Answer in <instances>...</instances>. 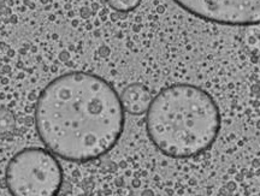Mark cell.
Wrapping results in <instances>:
<instances>
[{
	"label": "cell",
	"instance_id": "6da1fadb",
	"mask_svg": "<svg viewBox=\"0 0 260 196\" xmlns=\"http://www.w3.org/2000/svg\"><path fill=\"white\" fill-rule=\"evenodd\" d=\"M41 141L70 161H89L110 152L124 129V109L102 77L71 73L42 90L35 111Z\"/></svg>",
	"mask_w": 260,
	"mask_h": 196
},
{
	"label": "cell",
	"instance_id": "7a4b0ae2",
	"mask_svg": "<svg viewBox=\"0 0 260 196\" xmlns=\"http://www.w3.org/2000/svg\"><path fill=\"white\" fill-rule=\"evenodd\" d=\"M151 141L171 158H191L209 149L220 129V113L212 96L191 84L162 89L147 111Z\"/></svg>",
	"mask_w": 260,
	"mask_h": 196
},
{
	"label": "cell",
	"instance_id": "3957f363",
	"mask_svg": "<svg viewBox=\"0 0 260 196\" xmlns=\"http://www.w3.org/2000/svg\"><path fill=\"white\" fill-rule=\"evenodd\" d=\"M61 182L59 162L41 148L17 153L6 169V184L12 196H56Z\"/></svg>",
	"mask_w": 260,
	"mask_h": 196
},
{
	"label": "cell",
	"instance_id": "277c9868",
	"mask_svg": "<svg viewBox=\"0 0 260 196\" xmlns=\"http://www.w3.org/2000/svg\"><path fill=\"white\" fill-rule=\"evenodd\" d=\"M195 17L230 27L260 24V0H174Z\"/></svg>",
	"mask_w": 260,
	"mask_h": 196
},
{
	"label": "cell",
	"instance_id": "5b68a950",
	"mask_svg": "<svg viewBox=\"0 0 260 196\" xmlns=\"http://www.w3.org/2000/svg\"><path fill=\"white\" fill-rule=\"evenodd\" d=\"M121 101L124 111L130 114L140 116L147 112L152 103V97L147 88L140 83H134L123 90Z\"/></svg>",
	"mask_w": 260,
	"mask_h": 196
},
{
	"label": "cell",
	"instance_id": "8992f818",
	"mask_svg": "<svg viewBox=\"0 0 260 196\" xmlns=\"http://www.w3.org/2000/svg\"><path fill=\"white\" fill-rule=\"evenodd\" d=\"M15 128L14 114L6 109H0V135L12 132Z\"/></svg>",
	"mask_w": 260,
	"mask_h": 196
},
{
	"label": "cell",
	"instance_id": "52a82bcc",
	"mask_svg": "<svg viewBox=\"0 0 260 196\" xmlns=\"http://www.w3.org/2000/svg\"><path fill=\"white\" fill-rule=\"evenodd\" d=\"M109 5L112 9L121 12H128L138 8L141 0H107Z\"/></svg>",
	"mask_w": 260,
	"mask_h": 196
}]
</instances>
